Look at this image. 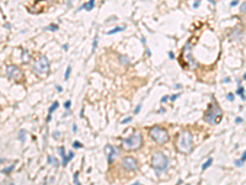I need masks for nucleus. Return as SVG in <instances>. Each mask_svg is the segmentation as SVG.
Segmentation results:
<instances>
[{
  "label": "nucleus",
  "instance_id": "nucleus-1",
  "mask_svg": "<svg viewBox=\"0 0 246 185\" xmlns=\"http://www.w3.org/2000/svg\"><path fill=\"white\" fill-rule=\"evenodd\" d=\"M176 148L182 153H191L193 149V137L190 131H182L176 138Z\"/></svg>",
  "mask_w": 246,
  "mask_h": 185
},
{
  "label": "nucleus",
  "instance_id": "nucleus-2",
  "mask_svg": "<svg viewBox=\"0 0 246 185\" xmlns=\"http://www.w3.org/2000/svg\"><path fill=\"white\" fill-rule=\"evenodd\" d=\"M223 118V112L221 109L219 108L218 103L215 101V99L213 98V101L209 106V109L204 113V120L208 123H219Z\"/></svg>",
  "mask_w": 246,
  "mask_h": 185
},
{
  "label": "nucleus",
  "instance_id": "nucleus-3",
  "mask_svg": "<svg viewBox=\"0 0 246 185\" xmlns=\"http://www.w3.org/2000/svg\"><path fill=\"white\" fill-rule=\"evenodd\" d=\"M49 69H50V64L47 57L41 56L37 58V61H34L33 72L38 77H47L49 74Z\"/></svg>",
  "mask_w": 246,
  "mask_h": 185
},
{
  "label": "nucleus",
  "instance_id": "nucleus-4",
  "mask_svg": "<svg viewBox=\"0 0 246 185\" xmlns=\"http://www.w3.org/2000/svg\"><path fill=\"white\" fill-rule=\"evenodd\" d=\"M149 134H150V137L159 144H164L170 139L169 132L166 131L164 127H160V126H153L149 130Z\"/></svg>",
  "mask_w": 246,
  "mask_h": 185
},
{
  "label": "nucleus",
  "instance_id": "nucleus-5",
  "mask_svg": "<svg viewBox=\"0 0 246 185\" xmlns=\"http://www.w3.org/2000/svg\"><path fill=\"white\" fill-rule=\"evenodd\" d=\"M122 144L127 151H135V149H139L143 144V138L142 134L135 132L132 136H129L128 138H124L122 141Z\"/></svg>",
  "mask_w": 246,
  "mask_h": 185
},
{
  "label": "nucleus",
  "instance_id": "nucleus-6",
  "mask_svg": "<svg viewBox=\"0 0 246 185\" xmlns=\"http://www.w3.org/2000/svg\"><path fill=\"white\" fill-rule=\"evenodd\" d=\"M151 165H153V168L156 170L157 173L165 172L166 168H167V165H169V159H167V157H166L164 153L156 152L153 155V158H151Z\"/></svg>",
  "mask_w": 246,
  "mask_h": 185
},
{
  "label": "nucleus",
  "instance_id": "nucleus-7",
  "mask_svg": "<svg viewBox=\"0 0 246 185\" xmlns=\"http://www.w3.org/2000/svg\"><path fill=\"white\" fill-rule=\"evenodd\" d=\"M6 77L12 80H22L24 73L16 64H10L6 67Z\"/></svg>",
  "mask_w": 246,
  "mask_h": 185
},
{
  "label": "nucleus",
  "instance_id": "nucleus-8",
  "mask_svg": "<svg viewBox=\"0 0 246 185\" xmlns=\"http://www.w3.org/2000/svg\"><path fill=\"white\" fill-rule=\"evenodd\" d=\"M122 163H123V167L126 169H128V170H133V172L138 170V162H137V159L133 158V157H124Z\"/></svg>",
  "mask_w": 246,
  "mask_h": 185
},
{
  "label": "nucleus",
  "instance_id": "nucleus-9",
  "mask_svg": "<svg viewBox=\"0 0 246 185\" xmlns=\"http://www.w3.org/2000/svg\"><path fill=\"white\" fill-rule=\"evenodd\" d=\"M191 43H187L186 46H185V48H183V51H182V53H183V56H185V58H186V62H188L190 63V67L191 68H196L197 67V63H196V61H194V58L192 57V54H191Z\"/></svg>",
  "mask_w": 246,
  "mask_h": 185
},
{
  "label": "nucleus",
  "instance_id": "nucleus-10",
  "mask_svg": "<svg viewBox=\"0 0 246 185\" xmlns=\"http://www.w3.org/2000/svg\"><path fill=\"white\" fill-rule=\"evenodd\" d=\"M105 153H106V155H107L108 163L111 164V163L113 162L114 155H116V149H114V147H112L111 144H107V146H106V149H105Z\"/></svg>",
  "mask_w": 246,
  "mask_h": 185
},
{
  "label": "nucleus",
  "instance_id": "nucleus-11",
  "mask_svg": "<svg viewBox=\"0 0 246 185\" xmlns=\"http://www.w3.org/2000/svg\"><path fill=\"white\" fill-rule=\"evenodd\" d=\"M59 106V103L58 101H54L52 105H50V108L48 109V116H47V122H49L50 121V118H52V113H53V111H55L57 110V108Z\"/></svg>",
  "mask_w": 246,
  "mask_h": 185
},
{
  "label": "nucleus",
  "instance_id": "nucleus-12",
  "mask_svg": "<svg viewBox=\"0 0 246 185\" xmlns=\"http://www.w3.org/2000/svg\"><path fill=\"white\" fill-rule=\"evenodd\" d=\"M74 155H75V154H74V152H70V153H69V155H67V157H64V158H63V160H62V164H63V167H65V165L68 164V163H69L71 159L74 158Z\"/></svg>",
  "mask_w": 246,
  "mask_h": 185
},
{
  "label": "nucleus",
  "instance_id": "nucleus-13",
  "mask_svg": "<svg viewBox=\"0 0 246 185\" xmlns=\"http://www.w3.org/2000/svg\"><path fill=\"white\" fill-rule=\"evenodd\" d=\"M93 6H95V1H93V0H90L89 3H86V4L81 5V8H80V9H86L88 11H90V10H92V9H93ZM80 9H79V10H80Z\"/></svg>",
  "mask_w": 246,
  "mask_h": 185
},
{
  "label": "nucleus",
  "instance_id": "nucleus-14",
  "mask_svg": "<svg viewBox=\"0 0 246 185\" xmlns=\"http://www.w3.org/2000/svg\"><path fill=\"white\" fill-rule=\"evenodd\" d=\"M124 26H118V27H114V28H112V30H110L107 32V35H113V33H117V32H121V31H123L124 30Z\"/></svg>",
  "mask_w": 246,
  "mask_h": 185
},
{
  "label": "nucleus",
  "instance_id": "nucleus-15",
  "mask_svg": "<svg viewBox=\"0 0 246 185\" xmlns=\"http://www.w3.org/2000/svg\"><path fill=\"white\" fill-rule=\"evenodd\" d=\"M246 162V151L242 153V155H241V158H240V160H236L235 162V165H237V167H240V165H242L244 163Z\"/></svg>",
  "mask_w": 246,
  "mask_h": 185
},
{
  "label": "nucleus",
  "instance_id": "nucleus-16",
  "mask_svg": "<svg viewBox=\"0 0 246 185\" xmlns=\"http://www.w3.org/2000/svg\"><path fill=\"white\" fill-rule=\"evenodd\" d=\"M212 163H213V158H208V159L203 163V164H202V170H206L208 167H211Z\"/></svg>",
  "mask_w": 246,
  "mask_h": 185
},
{
  "label": "nucleus",
  "instance_id": "nucleus-17",
  "mask_svg": "<svg viewBox=\"0 0 246 185\" xmlns=\"http://www.w3.org/2000/svg\"><path fill=\"white\" fill-rule=\"evenodd\" d=\"M70 73H71V66H68L67 69H65V74H64V80H68V79H69Z\"/></svg>",
  "mask_w": 246,
  "mask_h": 185
},
{
  "label": "nucleus",
  "instance_id": "nucleus-18",
  "mask_svg": "<svg viewBox=\"0 0 246 185\" xmlns=\"http://www.w3.org/2000/svg\"><path fill=\"white\" fill-rule=\"evenodd\" d=\"M236 92L242 98V100H246V96H245V94H244V88H242V87H239L237 90H236Z\"/></svg>",
  "mask_w": 246,
  "mask_h": 185
},
{
  "label": "nucleus",
  "instance_id": "nucleus-19",
  "mask_svg": "<svg viewBox=\"0 0 246 185\" xmlns=\"http://www.w3.org/2000/svg\"><path fill=\"white\" fill-rule=\"evenodd\" d=\"M25 137H26V132H25V130H21L20 131V133H19V138H20V141H25Z\"/></svg>",
  "mask_w": 246,
  "mask_h": 185
},
{
  "label": "nucleus",
  "instance_id": "nucleus-20",
  "mask_svg": "<svg viewBox=\"0 0 246 185\" xmlns=\"http://www.w3.org/2000/svg\"><path fill=\"white\" fill-rule=\"evenodd\" d=\"M132 120H133V117H132V116H128V117H126V118H123V120L121 121V123H122V125H126V123H129V122H131Z\"/></svg>",
  "mask_w": 246,
  "mask_h": 185
},
{
  "label": "nucleus",
  "instance_id": "nucleus-21",
  "mask_svg": "<svg viewBox=\"0 0 246 185\" xmlns=\"http://www.w3.org/2000/svg\"><path fill=\"white\" fill-rule=\"evenodd\" d=\"M119 59L122 63H124V64H129V59H128V57L126 56H119Z\"/></svg>",
  "mask_w": 246,
  "mask_h": 185
},
{
  "label": "nucleus",
  "instance_id": "nucleus-22",
  "mask_svg": "<svg viewBox=\"0 0 246 185\" xmlns=\"http://www.w3.org/2000/svg\"><path fill=\"white\" fill-rule=\"evenodd\" d=\"M15 168V164H12V165H10L9 168H5V169H3V173L4 174H8V173H10V172H12V169Z\"/></svg>",
  "mask_w": 246,
  "mask_h": 185
},
{
  "label": "nucleus",
  "instance_id": "nucleus-23",
  "mask_svg": "<svg viewBox=\"0 0 246 185\" xmlns=\"http://www.w3.org/2000/svg\"><path fill=\"white\" fill-rule=\"evenodd\" d=\"M59 153L62 155V158L67 157V155H65V148H64V147H59Z\"/></svg>",
  "mask_w": 246,
  "mask_h": 185
},
{
  "label": "nucleus",
  "instance_id": "nucleus-24",
  "mask_svg": "<svg viewBox=\"0 0 246 185\" xmlns=\"http://www.w3.org/2000/svg\"><path fill=\"white\" fill-rule=\"evenodd\" d=\"M97 40H98V36L96 35V36H95V40H93V45H92V51H95L96 47H97Z\"/></svg>",
  "mask_w": 246,
  "mask_h": 185
},
{
  "label": "nucleus",
  "instance_id": "nucleus-25",
  "mask_svg": "<svg viewBox=\"0 0 246 185\" xmlns=\"http://www.w3.org/2000/svg\"><path fill=\"white\" fill-rule=\"evenodd\" d=\"M47 30H52V31H55V30H58V25H54V24L49 25V26L47 27Z\"/></svg>",
  "mask_w": 246,
  "mask_h": 185
},
{
  "label": "nucleus",
  "instance_id": "nucleus-26",
  "mask_svg": "<svg viewBox=\"0 0 246 185\" xmlns=\"http://www.w3.org/2000/svg\"><path fill=\"white\" fill-rule=\"evenodd\" d=\"M73 147H74V148H81L83 144L80 143V142H78V141H74V142H73Z\"/></svg>",
  "mask_w": 246,
  "mask_h": 185
},
{
  "label": "nucleus",
  "instance_id": "nucleus-27",
  "mask_svg": "<svg viewBox=\"0 0 246 185\" xmlns=\"http://www.w3.org/2000/svg\"><path fill=\"white\" fill-rule=\"evenodd\" d=\"M78 175H79V173L75 172L74 173V183H75V185H80V183H79V180H78Z\"/></svg>",
  "mask_w": 246,
  "mask_h": 185
},
{
  "label": "nucleus",
  "instance_id": "nucleus-28",
  "mask_svg": "<svg viewBox=\"0 0 246 185\" xmlns=\"http://www.w3.org/2000/svg\"><path fill=\"white\" fill-rule=\"evenodd\" d=\"M226 99L230 101H234V94H231V92H228L226 94Z\"/></svg>",
  "mask_w": 246,
  "mask_h": 185
},
{
  "label": "nucleus",
  "instance_id": "nucleus-29",
  "mask_svg": "<svg viewBox=\"0 0 246 185\" xmlns=\"http://www.w3.org/2000/svg\"><path fill=\"white\" fill-rule=\"evenodd\" d=\"M178 96H180V94H173V95H171V96H170V100H171V101H175Z\"/></svg>",
  "mask_w": 246,
  "mask_h": 185
},
{
  "label": "nucleus",
  "instance_id": "nucleus-30",
  "mask_svg": "<svg viewBox=\"0 0 246 185\" xmlns=\"http://www.w3.org/2000/svg\"><path fill=\"white\" fill-rule=\"evenodd\" d=\"M140 109H142V104H138V105H137V108H135V110H134V113H139Z\"/></svg>",
  "mask_w": 246,
  "mask_h": 185
},
{
  "label": "nucleus",
  "instance_id": "nucleus-31",
  "mask_svg": "<svg viewBox=\"0 0 246 185\" xmlns=\"http://www.w3.org/2000/svg\"><path fill=\"white\" fill-rule=\"evenodd\" d=\"M70 105H71V101H70V100H67L65 103H64V108H65V109H69Z\"/></svg>",
  "mask_w": 246,
  "mask_h": 185
},
{
  "label": "nucleus",
  "instance_id": "nucleus-32",
  "mask_svg": "<svg viewBox=\"0 0 246 185\" xmlns=\"http://www.w3.org/2000/svg\"><path fill=\"white\" fill-rule=\"evenodd\" d=\"M241 11L246 14V1H244V3L241 4Z\"/></svg>",
  "mask_w": 246,
  "mask_h": 185
},
{
  "label": "nucleus",
  "instance_id": "nucleus-33",
  "mask_svg": "<svg viewBox=\"0 0 246 185\" xmlns=\"http://www.w3.org/2000/svg\"><path fill=\"white\" fill-rule=\"evenodd\" d=\"M235 122H236V123L242 122V117H236V118H235Z\"/></svg>",
  "mask_w": 246,
  "mask_h": 185
},
{
  "label": "nucleus",
  "instance_id": "nucleus-34",
  "mask_svg": "<svg viewBox=\"0 0 246 185\" xmlns=\"http://www.w3.org/2000/svg\"><path fill=\"white\" fill-rule=\"evenodd\" d=\"M199 4H201V1H198V0H197V1H196V3L193 4V8H194V9H197L198 6H199Z\"/></svg>",
  "mask_w": 246,
  "mask_h": 185
},
{
  "label": "nucleus",
  "instance_id": "nucleus-35",
  "mask_svg": "<svg viewBox=\"0 0 246 185\" xmlns=\"http://www.w3.org/2000/svg\"><path fill=\"white\" fill-rule=\"evenodd\" d=\"M167 99H170L167 95H166V96H164V98H161V103H166V101H167Z\"/></svg>",
  "mask_w": 246,
  "mask_h": 185
},
{
  "label": "nucleus",
  "instance_id": "nucleus-36",
  "mask_svg": "<svg viewBox=\"0 0 246 185\" xmlns=\"http://www.w3.org/2000/svg\"><path fill=\"white\" fill-rule=\"evenodd\" d=\"M237 4H239V1H237V0H235V1H233V3H230V6H231V8H233V6H236Z\"/></svg>",
  "mask_w": 246,
  "mask_h": 185
},
{
  "label": "nucleus",
  "instance_id": "nucleus-37",
  "mask_svg": "<svg viewBox=\"0 0 246 185\" xmlns=\"http://www.w3.org/2000/svg\"><path fill=\"white\" fill-rule=\"evenodd\" d=\"M169 57H170L171 59H173V58H175V54H173L172 52H169Z\"/></svg>",
  "mask_w": 246,
  "mask_h": 185
},
{
  "label": "nucleus",
  "instance_id": "nucleus-38",
  "mask_svg": "<svg viewBox=\"0 0 246 185\" xmlns=\"http://www.w3.org/2000/svg\"><path fill=\"white\" fill-rule=\"evenodd\" d=\"M76 131H78V130H76V125L74 123V125H73V132H74V133H76Z\"/></svg>",
  "mask_w": 246,
  "mask_h": 185
},
{
  "label": "nucleus",
  "instance_id": "nucleus-39",
  "mask_svg": "<svg viewBox=\"0 0 246 185\" xmlns=\"http://www.w3.org/2000/svg\"><path fill=\"white\" fill-rule=\"evenodd\" d=\"M57 89H58V91H59V92H60V91L63 90V89H62V87H60V85H57Z\"/></svg>",
  "mask_w": 246,
  "mask_h": 185
},
{
  "label": "nucleus",
  "instance_id": "nucleus-40",
  "mask_svg": "<svg viewBox=\"0 0 246 185\" xmlns=\"http://www.w3.org/2000/svg\"><path fill=\"white\" fill-rule=\"evenodd\" d=\"M68 47H69L68 45H64V46H63V49H65V51H67V49H68Z\"/></svg>",
  "mask_w": 246,
  "mask_h": 185
},
{
  "label": "nucleus",
  "instance_id": "nucleus-41",
  "mask_svg": "<svg viewBox=\"0 0 246 185\" xmlns=\"http://www.w3.org/2000/svg\"><path fill=\"white\" fill-rule=\"evenodd\" d=\"M132 185H140V183H139V181H137V183H134V184H132Z\"/></svg>",
  "mask_w": 246,
  "mask_h": 185
},
{
  "label": "nucleus",
  "instance_id": "nucleus-42",
  "mask_svg": "<svg viewBox=\"0 0 246 185\" xmlns=\"http://www.w3.org/2000/svg\"><path fill=\"white\" fill-rule=\"evenodd\" d=\"M244 80H246V73L244 74Z\"/></svg>",
  "mask_w": 246,
  "mask_h": 185
},
{
  "label": "nucleus",
  "instance_id": "nucleus-43",
  "mask_svg": "<svg viewBox=\"0 0 246 185\" xmlns=\"http://www.w3.org/2000/svg\"><path fill=\"white\" fill-rule=\"evenodd\" d=\"M187 185H190V184H187Z\"/></svg>",
  "mask_w": 246,
  "mask_h": 185
}]
</instances>
